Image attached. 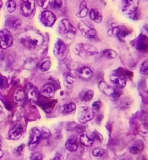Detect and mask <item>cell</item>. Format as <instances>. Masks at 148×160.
<instances>
[{
	"instance_id": "36",
	"label": "cell",
	"mask_w": 148,
	"mask_h": 160,
	"mask_svg": "<svg viewBox=\"0 0 148 160\" xmlns=\"http://www.w3.org/2000/svg\"><path fill=\"white\" fill-rule=\"evenodd\" d=\"M51 67V62L50 61H45L43 62L40 65L39 68L42 72L48 71Z\"/></svg>"
},
{
	"instance_id": "35",
	"label": "cell",
	"mask_w": 148,
	"mask_h": 160,
	"mask_svg": "<svg viewBox=\"0 0 148 160\" xmlns=\"http://www.w3.org/2000/svg\"><path fill=\"white\" fill-rule=\"evenodd\" d=\"M105 150L104 149H101L100 148H95V149L92 151L93 156L95 157H99L103 156L105 154Z\"/></svg>"
},
{
	"instance_id": "13",
	"label": "cell",
	"mask_w": 148,
	"mask_h": 160,
	"mask_svg": "<svg viewBox=\"0 0 148 160\" xmlns=\"http://www.w3.org/2000/svg\"><path fill=\"white\" fill-rule=\"evenodd\" d=\"M24 132L23 126L20 124H16L9 131L8 137L13 141H18L22 137Z\"/></svg>"
},
{
	"instance_id": "11",
	"label": "cell",
	"mask_w": 148,
	"mask_h": 160,
	"mask_svg": "<svg viewBox=\"0 0 148 160\" xmlns=\"http://www.w3.org/2000/svg\"><path fill=\"white\" fill-rule=\"evenodd\" d=\"M34 9L35 2L33 0L23 1L20 5V13L24 17L30 16Z\"/></svg>"
},
{
	"instance_id": "3",
	"label": "cell",
	"mask_w": 148,
	"mask_h": 160,
	"mask_svg": "<svg viewBox=\"0 0 148 160\" xmlns=\"http://www.w3.org/2000/svg\"><path fill=\"white\" fill-rule=\"evenodd\" d=\"M137 2L135 1H123L122 5L123 13L130 19L135 20L139 18Z\"/></svg>"
},
{
	"instance_id": "9",
	"label": "cell",
	"mask_w": 148,
	"mask_h": 160,
	"mask_svg": "<svg viewBox=\"0 0 148 160\" xmlns=\"http://www.w3.org/2000/svg\"><path fill=\"white\" fill-rule=\"evenodd\" d=\"M13 37L7 30L0 31V48L6 49L13 44Z\"/></svg>"
},
{
	"instance_id": "2",
	"label": "cell",
	"mask_w": 148,
	"mask_h": 160,
	"mask_svg": "<svg viewBox=\"0 0 148 160\" xmlns=\"http://www.w3.org/2000/svg\"><path fill=\"white\" fill-rule=\"evenodd\" d=\"M75 53L80 57H90L98 54L99 51L96 48L88 43H78L74 48Z\"/></svg>"
},
{
	"instance_id": "19",
	"label": "cell",
	"mask_w": 148,
	"mask_h": 160,
	"mask_svg": "<svg viewBox=\"0 0 148 160\" xmlns=\"http://www.w3.org/2000/svg\"><path fill=\"white\" fill-rule=\"evenodd\" d=\"M135 45L137 49L142 52H146L148 48V37L145 35L140 34L137 38Z\"/></svg>"
},
{
	"instance_id": "22",
	"label": "cell",
	"mask_w": 148,
	"mask_h": 160,
	"mask_svg": "<svg viewBox=\"0 0 148 160\" xmlns=\"http://www.w3.org/2000/svg\"><path fill=\"white\" fill-rule=\"evenodd\" d=\"M90 18L97 23H100L103 20V16L95 9H91L89 12Z\"/></svg>"
},
{
	"instance_id": "1",
	"label": "cell",
	"mask_w": 148,
	"mask_h": 160,
	"mask_svg": "<svg viewBox=\"0 0 148 160\" xmlns=\"http://www.w3.org/2000/svg\"><path fill=\"white\" fill-rule=\"evenodd\" d=\"M23 44L28 49H36L42 45L43 38L38 31L29 30L23 38Z\"/></svg>"
},
{
	"instance_id": "27",
	"label": "cell",
	"mask_w": 148,
	"mask_h": 160,
	"mask_svg": "<svg viewBox=\"0 0 148 160\" xmlns=\"http://www.w3.org/2000/svg\"><path fill=\"white\" fill-rule=\"evenodd\" d=\"M94 95V92L92 90H88L86 92H84L83 94L80 95V98L85 102L90 101L93 99Z\"/></svg>"
},
{
	"instance_id": "50",
	"label": "cell",
	"mask_w": 148,
	"mask_h": 160,
	"mask_svg": "<svg viewBox=\"0 0 148 160\" xmlns=\"http://www.w3.org/2000/svg\"><path fill=\"white\" fill-rule=\"evenodd\" d=\"M1 140L0 139V146H1Z\"/></svg>"
},
{
	"instance_id": "26",
	"label": "cell",
	"mask_w": 148,
	"mask_h": 160,
	"mask_svg": "<svg viewBox=\"0 0 148 160\" xmlns=\"http://www.w3.org/2000/svg\"><path fill=\"white\" fill-rule=\"evenodd\" d=\"M144 148V143L140 141L137 142L136 145H134L130 148V152L133 154H137L142 150Z\"/></svg>"
},
{
	"instance_id": "45",
	"label": "cell",
	"mask_w": 148,
	"mask_h": 160,
	"mask_svg": "<svg viewBox=\"0 0 148 160\" xmlns=\"http://www.w3.org/2000/svg\"><path fill=\"white\" fill-rule=\"evenodd\" d=\"M5 86V79L3 76L0 75V88H3Z\"/></svg>"
},
{
	"instance_id": "49",
	"label": "cell",
	"mask_w": 148,
	"mask_h": 160,
	"mask_svg": "<svg viewBox=\"0 0 148 160\" xmlns=\"http://www.w3.org/2000/svg\"><path fill=\"white\" fill-rule=\"evenodd\" d=\"M2 5H3V1H0V9L1 8Z\"/></svg>"
},
{
	"instance_id": "12",
	"label": "cell",
	"mask_w": 148,
	"mask_h": 160,
	"mask_svg": "<svg viewBox=\"0 0 148 160\" xmlns=\"http://www.w3.org/2000/svg\"><path fill=\"white\" fill-rule=\"evenodd\" d=\"M78 28L82 35L85 38H93L97 34V31L94 28L89 26L83 21H80L78 23Z\"/></svg>"
},
{
	"instance_id": "7",
	"label": "cell",
	"mask_w": 148,
	"mask_h": 160,
	"mask_svg": "<svg viewBox=\"0 0 148 160\" xmlns=\"http://www.w3.org/2000/svg\"><path fill=\"white\" fill-rule=\"evenodd\" d=\"M99 88L105 95L110 97L114 100H117L120 96V93L116 91L114 88L109 86L105 82H101L99 84Z\"/></svg>"
},
{
	"instance_id": "16",
	"label": "cell",
	"mask_w": 148,
	"mask_h": 160,
	"mask_svg": "<svg viewBox=\"0 0 148 160\" xmlns=\"http://www.w3.org/2000/svg\"><path fill=\"white\" fill-rule=\"evenodd\" d=\"M111 83L114 84L116 88H125L127 83L126 78L119 74L112 75L110 78Z\"/></svg>"
},
{
	"instance_id": "33",
	"label": "cell",
	"mask_w": 148,
	"mask_h": 160,
	"mask_svg": "<svg viewBox=\"0 0 148 160\" xmlns=\"http://www.w3.org/2000/svg\"><path fill=\"white\" fill-rule=\"evenodd\" d=\"M119 30H120V27L118 25L115 26V27H113L112 28L110 29L108 31V35L110 37H116Z\"/></svg>"
},
{
	"instance_id": "4",
	"label": "cell",
	"mask_w": 148,
	"mask_h": 160,
	"mask_svg": "<svg viewBox=\"0 0 148 160\" xmlns=\"http://www.w3.org/2000/svg\"><path fill=\"white\" fill-rule=\"evenodd\" d=\"M59 29L61 34L64 35L66 38L69 39H72L76 35V28L67 19H63L60 22Z\"/></svg>"
},
{
	"instance_id": "20",
	"label": "cell",
	"mask_w": 148,
	"mask_h": 160,
	"mask_svg": "<svg viewBox=\"0 0 148 160\" xmlns=\"http://www.w3.org/2000/svg\"><path fill=\"white\" fill-rule=\"evenodd\" d=\"M78 74L80 78L84 80H90L93 76V72L91 69L86 67L80 68L79 69Z\"/></svg>"
},
{
	"instance_id": "41",
	"label": "cell",
	"mask_w": 148,
	"mask_h": 160,
	"mask_svg": "<svg viewBox=\"0 0 148 160\" xmlns=\"http://www.w3.org/2000/svg\"><path fill=\"white\" fill-rule=\"evenodd\" d=\"M50 1H37L38 5L43 9H46L49 4Z\"/></svg>"
},
{
	"instance_id": "17",
	"label": "cell",
	"mask_w": 148,
	"mask_h": 160,
	"mask_svg": "<svg viewBox=\"0 0 148 160\" xmlns=\"http://www.w3.org/2000/svg\"><path fill=\"white\" fill-rule=\"evenodd\" d=\"M5 24L9 29L15 30L21 26L22 20L15 16H10L6 20Z\"/></svg>"
},
{
	"instance_id": "29",
	"label": "cell",
	"mask_w": 148,
	"mask_h": 160,
	"mask_svg": "<svg viewBox=\"0 0 148 160\" xmlns=\"http://www.w3.org/2000/svg\"><path fill=\"white\" fill-rule=\"evenodd\" d=\"M130 33L129 29L126 28H122L121 27H120V30L119 31L118 34L116 37L119 38L120 40H123L125 39L127 35H129Z\"/></svg>"
},
{
	"instance_id": "10",
	"label": "cell",
	"mask_w": 148,
	"mask_h": 160,
	"mask_svg": "<svg viewBox=\"0 0 148 160\" xmlns=\"http://www.w3.org/2000/svg\"><path fill=\"white\" fill-rule=\"evenodd\" d=\"M56 20V17L52 12L45 11L42 12L40 16V21L46 27H52Z\"/></svg>"
},
{
	"instance_id": "40",
	"label": "cell",
	"mask_w": 148,
	"mask_h": 160,
	"mask_svg": "<svg viewBox=\"0 0 148 160\" xmlns=\"http://www.w3.org/2000/svg\"><path fill=\"white\" fill-rule=\"evenodd\" d=\"M102 107V102L100 101H95L91 105V107L93 109H94L95 111H99L100 109Z\"/></svg>"
},
{
	"instance_id": "15",
	"label": "cell",
	"mask_w": 148,
	"mask_h": 160,
	"mask_svg": "<svg viewBox=\"0 0 148 160\" xmlns=\"http://www.w3.org/2000/svg\"><path fill=\"white\" fill-rule=\"evenodd\" d=\"M27 94L28 99L31 102L35 103L39 97L38 88L33 84H29L27 87Z\"/></svg>"
},
{
	"instance_id": "42",
	"label": "cell",
	"mask_w": 148,
	"mask_h": 160,
	"mask_svg": "<svg viewBox=\"0 0 148 160\" xmlns=\"http://www.w3.org/2000/svg\"><path fill=\"white\" fill-rule=\"evenodd\" d=\"M93 139L94 140L95 139H97L98 141H100L103 142V136L100 134V133L98 132H93Z\"/></svg>"
},
{
	"instance_id": "8",
	"label": "cell",
	"mask_w": 148,
	"mask_h": 160,
	"mask_svg": "<svg viewBox=\"0 0 148 160\" xmlns=\"http://www.w3.org/2000/svg\"><path fill=\"white\" fill-rule=\"evenodd\" d=\"M53 53L59 60H63L67 54V46L64 42L60 39H57L54 45Z\"/></svg>"
},
{
	"instance_id": "6",
	"label": "cell",
	"mask_w": 148,
	"mask_h": 160,
	"mask_svg": "<svg viewBox=\"0 0 148 160\" xmlns=\"http://www.w3.org/2000/svg\"><path fill=\"white\" fill-rule=\"evenodd\" d=\"M94 117V113L89 107H82L78 112V120L82 124H84L91 121Z\"/></svg>"
},
{
	"instance_id": "25",
	"label": "cell",
	"mask_w": 148,
	"mask_h": 160,
	"mask_svg": "<svg viewBox=\"0 0 148 160\" xmlns=\"http://www.w3.org/2000/svg\"><path fill=\"white\" fill-rule=\"evenodd\" d=\"M76 105L74 102H69L63 105L62 107V113L63 114H69L75 111Z\"/></svg>"
},
{
	"instance_id": "31",
	"label": "cell",
	"mask_w": 148,
	"mask_h": 160,
	"mask_svg": "<svg viewBox=\"0 0 148 160\" xmlns=\"http://www.w3.org/2000/svg\"><path fill=\"white\" fill-rule=\"evenodd\" d=\"M117 74L119 75H120L122 76H124L125 78L126 77H128V78H130V76H133V73L132 72H131L125 69L120 68L119 69L118 71H117Z\"/></svg>"
},
{
	"instance_id": "38",
	"label": "cell",
	"mask_w": 148,
	"mask_h": 160,
	"mask_svg": "<svg viewBox=\"0 0 148 160\" xmlns=\"http://www.w3.org/2000/svg\"><path fill=\"white\" fill-rule=\"evenodd\" d=\"M24 147L25 146L24 144L22 145H20L19 146H18L15 150V154L17 156H21L22 152H23V150L24 149Z\"/></svg>"
},
{
	"instance_id": "28",
	"label": "cell",
	"mask_w": 148,
	"mask_h": 160,
	"mask_svg": "<svg viewBox=\"0 0 148 160\" xmlns=\"http://www.w3.org/2000/svg\"><path fill=\"white\" fill-rule=\"evenodd\" d=\"M14 98L16 102H22L25 99V92L22 89H18L17 91H16Z\"/></svg>"
},
{
	"instance_id": "47",
	"label": "cell",
	"mask_w": 148,
	"mask_h": 160,
	"mask_svg": "<svg viewBox=\"0 0 148 160\" xmlns=\"http://www.w3.org/2000/svg\"><path fill=\"white\" fill-rule=\"evenodd\" d=\"M3 156H4V152L0 150V158H1Z\"/></svg>"
},
{
	"instance_id": "23",
	"label": "cell",
	"mask_w": 148,
	"mask_h": 160,
	"mask_svg": "<svg viewBox=\"0 0 148 160\" xmlns=\"http://www.w3.org/2000/svg\"><path fill=\"white\" fill-rule=\"evenodd\" d=\"M89 9L87 8L86 2L85 1H83L80 4L79 11L76 13V16L78 18H83L87 15Z\"/></svg>"
},
{
	"instance_id": "14",
	"label": "cell",
	"mask_w": 148,
	"mask_h": 160,
	"mask_svg": "<svg viewBox=\"0 0 148 160\" xmlns=\"http://www.w3.org/2000/svg\"><path fill=\"white\" fill-rule=\"evenodd\" d=\"M57 100L52 99L50 101H40L38 99V101L35 102L42 108L43 111L47 113H50L54 110V107H56L57 104Z\"/></svg>"
},
{
	"instance_id": "48",
	"label": "cell",
	"mask_w": 148,
	"mask_h": 160,
	"mask_svg": "<svg viewBox=\"0 0 148 160\" xmlns=\"http://www.w3.org/2000/svg\"><path fill=\"white\" fill-rule=\"evenodd\" d=\"M3 112V107L1 105H0V113H1Z\"/></svg>"
},
{
	"instance_id": "46",
	"label": "cell",
	"mask_w": 148,
	"mask_h": 160,
	"mask_svg": "<svg viewBox=\"0 0 148 160\" xmlns=\"http://www.w3.org/2000/svg\"><path fill=\"white\" fill-rule=\"evenodd\" d=\"M4 118V114L1 113H0V122H1Z\"/></svg>"
},
{
	"instance_id": "24",
	"label": "cell",
	"mask_w": 148,
	"mask_h": 160,
	"mask_svg": "<svg viewBox=\"0 0 148 160\" xmlns=\"http://www.w3.org/2000/svg\"><path fill=\"white\" fill-rule=\"evenodd\" d=\"M79 141L82 145L90 147L94 143V140L86 134H82L79 137Z\"/></svg>"
},
{
	"instance_id": "32",
	"label": "cell",
	"mask_w": 148,
	"mask_h": 160,
	"mask_svg": "<svg viewBox=\"0 0 148 160\" xmlns=\"http://www.w3.org/2000/svg\"><path fill=\"white\" fill-rule=\"evenodd\" d=\"M140 72L144 75H148V61L145 60L142 62L140 65Z\"/></svg>"
},
{
	"instance_id": "21",
	"label": "cell",
	"mask_w": 148,
	"mask_h": 160,
	"mask_svg": "<svg viewBox=\"0 0 148 160\" xmlns=\"http://www.w3.org/2000/svg\"><path fill=\"white\" fill-rule=\"evenodd\" d=\"M65 149L69 152H75L78 149V145L75 139H69L65 144Z\"/></svg>"
},
{
	"instance_id": "5",
	"label": "cell",
	"mask_w": 148,
	"mask_h": 160,
	"mask_svg": "<svg viewBox=\"0 0 148 160\" xmlns=\"http://www.w3.org/2000/svg\"><path fill=\"white\" fill-rule=\"evenodd\" d=\"M43 138L42 131L37 127L31 128L30 131V136L28 139V146L31 150H33L37 146L38 143Z\"/></svg>"
},
{
	"instance_id": "30",
	"label": "cell",
	"mask_w": 148,
	"mask_h": 160,
	"mask_svg": "<svg viewBox=\"0 0 148 160\" xmlns=\"http://www.w3.org/2000/svg\"><path fill=\"white\" fill-rule=\"evenodd\" d=\"M104 56L109 59H114L117 57V53L114 50L106 49L104 52Z\"/></svg>"
},
{
	"instance_id": "37",
	"label": "cell",
	"mask_w": 148,
	"mask_h": 160,
	"mask_svg": "<svg viewBox=\"0 0 148 160\" xmlns=\"http://www.w3.org/2000/svg\"><path fill=\"white\" fill-rule=\"evenodd\" d=\"M62 1H50L49 4H50V7L53 9L61 8L62 6Z\"/></svg>"
},
{
	"instance_id": "18",
	"label": "cell",
	"mask_w": 148,
	"mask_h": 160,
	"mask_svg": "<svg viewBox=\"0 0 148 160\" xmlns=\"http://www.w3.org/2000/svg\"><path fill=\"white\" fill-rule=\"evenodd\" d=\"M41 94L42 95L47 98H52L54 97L56 89L53 84L47 83L44 84L41 88Z\"/></svg>"
},
{
	"instance_id": "43",
	"label": "cell",
	"mask_w": 148,
	"mask_h": 160,
	"mask_svg": "<svg viewBox=\"0 0 148 160\" xmlns=\"http://www.w3.org/2000/svg\"><path fill=\"white\" fill-rule=\"evenodd\" d=\"M76 79L72 75H68L66 77V81L69 83V84H73L74 82H76Z\"/></svg>"
},
{
	"instance_id": "34",
	"label": "cell",
	"mask_w": 148,
	"mask_h": 160,
	"mask_svg": "<svg viewBox=\"0 0 148 160\" xmlns=\"http://www.w3.org/2000/svg\"><path fill=\"white\" fill-rule=\"evenodd\" d=\"M6 5L7 7L8 11L10 13H12L15 10L16 8V3L15 1H8L6 3Z\"/></svg>"
},
{
	"instance_id": "44",
	"label": "cell",
	"mask_w": 148,
	"mask_h": 160,
	"mask_svg": "<svg viewBox=\"0 0 148 160\" xmlns=\"http://www.w3.org/2000/svg\"><path fill=\"white\" fill-rule=\"evenodd\" d=\"M53 160H63V157L61 156V154L57 152V153L55 154L54 157L53 158Z\"/></svg>"
},
{
	"instance_id": "39",
	"label": "cell",
	"mask_w": 148,
	"mask_h": 160,
	"mask_svg": "<svg viewBox=\"0 0 148 160\" xmlns=\"http://www.w3.org/2000/svg\"><path fill=\"white\" fill-rule=\"evenodd\" d=\"M30 159L33 160H42V155L39 152H34L31 154Z\"/></svg>"
}]
</instances>
